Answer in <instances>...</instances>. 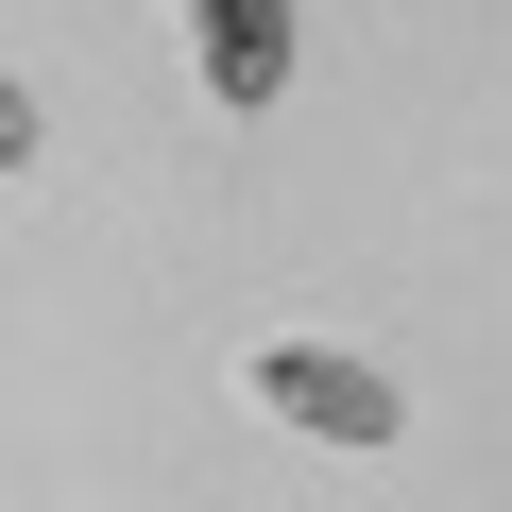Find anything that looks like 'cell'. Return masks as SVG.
<instances>
[{"instance_id":"cell-1","label":"cell","mask_w":512,"mask_h":512,"mask_svg":"<svg viewBox=\"0 0 512 512\" xmlns=\"http://www.w3.org/2000/svg\"><path fill=\"white\" fill-rule=\"evenodd\" d=\"M256 410H274V427H308V444H410V393L376 376V359H342V342H256V376H239Z\"/></svg>"},{"instance_id":"cell-2","label":"cell","mask_w":512,"mask_h":512,"mask_svg":"<svg viewBox=\"0 0 512 512\" xmlns=\"http://www.w3.org/2000/svg\"><path fill=\"white\" fill-rule=\"evenodd\" d=\"M188 35H205V103H274L291 86V0H188Z\"/></svg>"},{"instance_id":"cell-3","label":"cell","mask_w":512,"mask_h":512,"mask_svg":"<svg viewBox=\"0 0 512 512\" xmlns=\"http://www.w3.org/2000/svg\"><path fill=\"white\" fill-rule=\"evenodd\" d=\"M18 154H35V86L0 69V171H18Z\"/></svg>"}]
</instances>
